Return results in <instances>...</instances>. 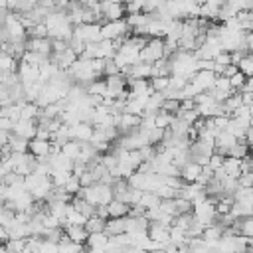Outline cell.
Listing matches in <instances>:
<instances>
[{"instance_id":"16","label":"cell","mask_w":253,"mask_h":253,"mask_svg":"<svg viewBox=\"0 0 253 253\" xmlns=\"http://www.w3.org/2000/svg\"><path fill=\"white\" fill-rule=\"evenodd\" d=\"M125 217H126V215H123V217H109V219L105 221V233L111 237V235H117V233L126 231Z\"/></svg>"},{"instance_id":"3","label":"cell","mask_w":253,"mask_h":253,"mask_svg":"<svg viewBox=\"0 0 253 253\" xmlns=\"http://www.w3.org/2000/svg\"><path fill=\"white\" fill-rule=\"evenodd\" d=\"M130 32L128 24L125 18L119 20H107L105 24H101V38H109V40H119V38H126Z\"/></svg>"},{"instance_id":"4","label":"cell","mask_w":253,"mask_h":253,"mask_svg":"<svg viewBox=\"0 0 253 253\" xmlns=\"http://www.w3.org/2000/svg\"><path fill=\"white\" fill-rule=\"evenodd\" d=\"M73 36L83 40L85 43L99 42L101 40V24L99 22H81L73 26Z\"/></svg>"},{"instance_id":"8","label":"cell","mask_w":253,"mask_h":253,"mask_svg":"<svg viewBox=\"0 0 253 253\" xmlns=\"http://www.w3.org/2000/svg\"><path fill=\"white\" fill-rule=\"evenodd\" d=\"M36 128H38L36 119H18L14 123V126H12V132H16V134H20V136L30 140V138L36 136Z\"/></svg>"},{"instance_id":"27","label":"cell","mask_w":253,"mask_h":253,"mask_svg":"<svg viewBox=\"0 0 253 253\" xmlns=\"http://www.w3.org/2000/svg\"><path fill=\"white\" fill-rule=\"evenodd\" d=\"M26 32H28V38H45V36H47V28H45L43 22H36V24L30 26Z\"/></svg>"},{"instance_id":"23","label":"cell","mask_w":253,"mask_h":253,"mask_svg":"<svg viewBox=\"0 0 253 253\" xmlns=\"http://www.w3.org/2000/svg\"><path fill=\"white\" fill-rule=\"evenodd\" d=\"M28 138H24V136H20V134H16V132H12L10 134V140H8V144H10V148L14 150V152H28Z\"/></svg>"},{"instance_id":"37","label":"cell","mask_w":253,"mask_h":253,"mask_svg":"<svg viewBox=\"0 0 253 253\" xmlns=\"http://www.w3.org/2000/svg\"><path fill=\"white\" fill-rule=\"evenodd\" d=\"M14 126V121L10 117H0V128H6V130H12Z\"/></svg>"},{"instance_id":"25","label":"cell","mask_w":253,"mask_h":253,"mask_svg":"<svg viewBox=\"0 0 253 253\" xmlns=\"http://www.w3.org/2000/svg\"><path fill=\"white\" fill-rule=\"evenodd\" d=\"M237 67H239V71L245 73V77H251L253 75V53H245L237 61Z\"/></svg>"},{"instance_id":"15","label":"cell","mask_w":253,"mask_h":253,"mask_svg":"<svg viewBox=\"0 0 253 253\" xmlns=\"http://www.w3.org/2000/svg\"><path fill=\"white\" fill-rule=\"evenodd\" d=\"M128 204H125L123 200L119 198H113L109 204H107V211H109V217H123L128 213Z\"/></svg>"},{"instance_id":"13","label":"cell","mask_w":253,"mask_h":253,"mask_svg":"<svg viewBox=\"0 0 253 253\" xmlns=\"http://www.w3.org/2000/svg\"><path fill=\"white\" fill-rule=\"evenodd\" d=\"M200 172H202V164H198L196 160H188V162L180 168V178H182L184 182H196L198 176H200Z\"/></svg>"},{"instance_id":"32","label":"cell","mask_w":253,"mask_h":253,"mask_svg":"<svg viewBox=\"0 0 253 253\" xmlns=\"http://www.w3.org/2000/svg\"><path fill=\"white\" fill-rule=\"evenodd\" d=\"M154 192L158 194L160 200H162V198H174V196H178V190H174L172 186H168V184H164V182H162Z\"/></svg>"},{"instance_id":"28","label":"cell","mask_w":253,"mask_h":253,"mask_svg":"<svg viewBox=\"0 0 253 253\" xmlns=\"http://www.w3.org/2000/svg\"><path fill=\"white\" fill-rule=\"evenodd\" d=\"M172 119H174V115H172V113L158 111V113H156V117H154V123H156V126H160V128H168V126H170V123H172Z\"/></svg>"},{"instance_id":"2","label":"cell","mask_w":253,"mask_h":253,"mask_svg":"<svg viewBox=\"0 0 253 253\" xmlns=\"http://www.w3.org/2000/svg\"><path fill=\"white\" fill-rule=\"evenodd\" d=\"M164 57V38H148L144 47H140L138 59L146 63H154Z\"/></svg>"},{"instance_id":"10","label":"cell","mask_w":253,"mask_h":253,"mask_svg":"<svg viewBox=\"0 0 253 253\" xmlns=\"http://www.w3.org/2000/svg\"><path fill=\"white\" fill-rule=\"evenodd\" d=\"M107 243H109V235L105 231H93L85 239V249H89V251H103L107 247Z\"/></svg>"},{"instance_id":"34","label":"cell","mask_w":253,"mask_h":253,"mask_svg":"<svg viewBox=\"0 0 253 253\" xmlns=\"http://www.w3.org/2000/svg\"><path fill=\"white\" fill-rule=\"evenodd\" d=\"M77 178H79V184H81V186H91V184L95 182V178H93V172H91L89 168H87V170H83V172H81Z\"/></svg>"},{"instance_id":"40","label":"cell","mask_w":253,"mask_h":253,"mask_svg":"<svg viewBox=\"0 0 253 253\" xmlns=\"http://www.w3.org/2000/svg\"><path fill=\"white\" fill-rule=\"evenodd\" d=\"M249 156H251V160H253V146L249 148Z\"/></svg>"},{"instance_id":"35","label":"cell","mask_w":253,"mask_h":253,"mask_svg":"<svg viewBox=\"0 0 253 253\" xmlns=\"http://www.w3.org/2000/svg\"><path fill=\"white\" fill-rule=\"evenodd\" d=\"M237 69H239V67H237L235 63H227V65H225V67L221 69V73H219V75H225V77H231V75H233V73H235Z\"/></svg>"},{"instance_id":"11","label":"cell","mask_w":253,"mask_h":253,"mask_svg":"<svg viewBox=\"0 0 253 253\" xmlns=\"http://www.w3.org/2000/svg\"><path fill=\"white\" fill-rule=\"evenodd\" d=\"M26 49L49 55L51 53V38L49 36H45V38H28L26 40Z\"/></svg>"},{"instance_id":"18","label":"cell","mask_w":253,"mask_h":253,"mask_svg":"<svg viewBox=\"0 0 253 253\" xmlns=\"http://www.w3.org/2000/svg\"><path fill=\"white\" fill-rule=\"evenodd\" d=\"M38 4V0H8V10L16 12V14H26L30 10H34Z\"/></svg>"},{"instance_id":"20","label":"cell","mask_w":253,"mask_h":253,"mask_svg":"<svg viewBox=\"0 0 253 253\" xmlns=\"http://www.w3.org/2000/svg\"><path fill=\"white\" fill-rule=\"evenodd\" d=\"M16 69H18V59L8 51L0 49V73H12Z\"/></svg>"},{"instance_id":"22","label":"cell","mask_w":253,"mask_h":253,"mask_svg":"<svg viewBox=\"0 0 253 253\" xmlns=\"http://www.w3.org/2000/svg\"><path fill=\"white\" fill-rule=\"evenodd\" d=\"M79 150H81V142H79V140L69 138V140H65V142L61 144V154H65V156L71 158V160H77Z\"/></svg>"},{"instance_id":"9","label":"cell","mask_w":253,"mask_h":253,"mask_svg":"<svg viewBox=\"0 0 253 253\" xmlns=\"http://www.w3.org/2000/svg\"><path fill=\"white\" fill-rule=\"evenodd\" d=\"M77 57H79V55H77L69 45H67L65 49H61V51H51V53H49V59H51L53 63H57L59 69H67Z\"/></svg>"},{"instance_id":"31","label":"cell","mask_w":253,"mask_h":253,"mask_svg":"<svg viewBox=\"0 0 253 253\" xmlns=\"http://www.w3.org/2000/svg\"><path fill=\"white\" fill-rule=\"evenodd\" d=\"M79 188H81V184H79V178H77L75 174H71V176L67 178V182L63 184V190H65V192H69L71 196H73V194H77V192H79Z\"/></svg>"},{"instance_id":"33","label":"cell","mask_w":253,"mask_h":253,"mask_svg":"<svg viewBox=\"0 0 253 253\" xmlns=\"http://www.w3.org/2000/svg\"><path fill=\"white\" fill-rule=\"evenodd\" d=\"M115 73H121V67L113 61V57L111 59H105V67H103V75L107 77V75H115Z\"/></svg>"},{"instance_id":"30","label":"cell","mask_w":253,"mask_h":253,"mask_svg":"<svg viewBox=\"0 0 253 253\" xmlns=\"http://www.w3.org/2000/svg\"><path fill=\"white\" fill-rule=\"evenodd\" d=\"M245 81H247V77H245V73H243V71H239V69L229 77V83H231V87H233L235 91H241V89H243V85H245Z\"/></svg>"},{"instance_id":"7","label":"cell","mask_w":253,"mask_h":253,"mask_svg":"<svg viewBox=\"0 0 253 253\" xmlns=\"http://www.w3.org/2000/svg\"><path fill=\"white\" fill-rule=\"evenodd\" d=\"M93 134V125L87 121H79L75 125H69V138L79 140V142H89Z\"/></svg>"},{"instance_id":"26","label":"cell","mask_w":253,"mask_h":253,"mask_svg":"<svg viewBox=\"0 0 253 253\" xmlns=\"http://www.w3.org/2000/svg\"><path fill=\"white\" fill-rule=\"evenodd\" d=\"M170 85V75H154L150 77V87L154 91H164Z\"/></svg>"},{"instance_id":"5","label":"cell","mask_w":253,"mask_h":253,"mask_svg":"<svg viewBox=\"0 0 253 253\" xmlns=\"http://www.w3.org/2000/svg\"><path fill=\"white\" fill-rule=\"evenodd\" d=\"M16 73H18L22 85H30V83L40 81V67L28 63V61H24V59L18 61V69H16Z\"/></svg>"},{"instance_id":"14","label":"cell","mask_w":253,"mask_h":253,"mask_svg":"<svg viewBox=\"0 0 253 253\" xmlns=\"http://www.w3.org/2000/svg\"><path fill=\"white\" fill-rule=\"evenodd\" d=\"M63 231H65V235L71 239V241H75V243H85V239H87V235H89V231L85 229V225H65L63 227Z\"/></svg>"},{"instance_id":"19","label":"cell","mask_w":253,"mask_h":253,"mask_svg":"<svg viewBox=\"0 0 253 253\" xmlns=\"http://www.w3.org/2000/svg\"><path fill=\"white\" fill-rule=\"evenodd\" d=\"M158 204H160L158 194H156V192H150V190H142V194H140V198H138V202H136V206H140V208H144V210L156 208Z\"/></svg>"},{"instance_id":"21","label":"cell","mask_w":253,"mask_h":253,"mask_svg":"<svg viewBox=\"0 0 253 253\" xmlns=\"http://www.w3.org/2000/svg\"><path fill=\"white\" fill-rule=\"evenodd\" d=\"M162 101H164L162 91H154V93H150V97L146 99V105H144V113H158L160 107H162Z\"/></svg>"},{"instance_id":"38","label":"cell","mask_w":253,"mask_h":253,"mask_svg":"<svg viewBox=\"0 0 253 253\" xmlns=\"http://www.w3.org/2000/svg\"><path fill=\"white\" fill-rule=\"evenodd\" d=\"M210 8H213V10H219L221 8V4H223V0H204Z\"/></svg>"},{"instance_id":"12","label":"cell","mask_w":253,"mask_h":253,"mask_svg":"<svg viewBox=\"0 0 253 253\" xmlns=\"http://www.w3.org/2000/svg\"><path fill=\"white\" fill-rule=\"evenodd\" d=\"M49 148H51V142L49 140H43V138H38V136L30 138V142H28V152H32L36 158L47 156L49 154Z\"/></svg>"},{"instance_id":"24","label":"cell","mask_w":253,"mask_h":253,"mask_svg":"<svg viewBox=\"0 0 253 253\" xmlns=\"http://www.w3.org/2000/svg\"><path fill=\"white\" fill-rule=\"evenodd\" d=\"M105 217H99L97 213H93V215H89L87 217V221H85V229L89 231V233H93V231H105Z\"/></svg>"},{"instance_id":"6","label":"cell","mask_w":253,"mask_h":253,"mask_svg":"<svg viewBox=\"0 0 253 253\" xmlns=\"http://www.w3.org/2000/svg\"><path fill=\"white\" fill-rule=\"evenodd\" d=\"M215 77H217V73H215L213 69H198V71L190 77V81H192V83L198 87V91L202 93V91L211 89V85H213Z\"/></svg>"},{"instance_id":"29","label":"cell","mask_w":253,"mask_h":253,"mask_svg":"<svg viewBox=\"0 0 253 253\" xmlns=\"http://www.w3.org/2000/svg\"><path fill=\"white\" fill-rule=\"evenodd\" d=\"M178 109H180V99H176V97H166L162 101V107H160V111H166V113H172V115H176Z\"/></svg>"},{"instance_id":"1","label":"cell","mask_w":253,"mask_h":253,"mask_svg":"<svg viewBox=\"0 0 253 253\" xmlns=\"http://www.w3.org/2000/svg\"><path fill=\"white\" fill-rule=\"evenodd\" d=\"M192 213H194V219H196V221H200V223L206 227V225H210V223H213V221L217 219L215 202H211L210 198H206V200H202V202L194 204Z\"/></svg>"},{"instance_id":"17","label":"cell","mask_w":253,"mask_h":253,"mask_svg":"<svg viewBox=\"0 0 253 253\" xmlns=\"http://www.w3.org/2000/svg\"><path fill=\"white\" fill-rule=\"evenodd\" d=\"M223 170L227 172V176H233L237 178L241 174V158H235V156H223V162H221Z\"/></svg>"},{"instance_id":"36","label":"cell","mask_w":253,"mask_h":253,"mask_svg":"<svg viewBox=\"0 0 253 253\" xmlns=\"http://www.w3.org/2000/svg\"><path fill=\"white\" fill-rule=\"evenodd\" d=\"M241 101H243V105H251V103H253V91L243 89V91H241Z\"/></svg>"},{"instance_id":"39","label":"cell","mask_w":253,"mask_h":253,"mask_svg":"<svg viewBox=\"0 0 253 253\" xmlns=\"http://www.w3.org/2000/svg\"><path fill=\"white\" fill-rule=\"evenodd\" d=\"M8 237H10V235H8V229H6L4 225H0V245H4V243L8 241Z\"/></svg>"}]
</instances>
